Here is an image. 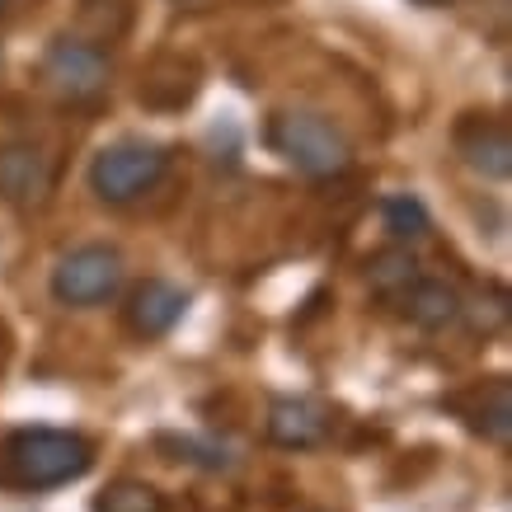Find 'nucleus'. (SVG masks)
<instances>
[{
  "instance_id": "obj_8",
  "label": "nucleus",
  "mask_w": 512,
  "mask_h": 512,
  "mask_svg": "<svg viewBox=\"0 0 512 512\" xmlns=\"http://www.w3.org/2000/svg\"><path fill=\"white\" fill-rule=\"evenodd\" d=\"M268 437L287 451H311L329 437L325 404L306 400V395H282L268 404Z\"/></svg>"
},
{
  "instance_id": "obj_4",
  "label": "nucleus",
  "mask_w": 512,
  "mask_h": 512,
  "mask_svg": "<svg viewBox=\"0 0 512 512\" xmlns=\"http://www.w3.org/2000/svg\"><path fill=\"white\" fill-rule=\"evenodd\" d=\"M109 80H113V62L99 43L71 38V33H62V38L47 43L43 85L57 94L62 104H94L99 94L109 90Z\"/></svg>"
},
{
  "instance_id": "obj_13",
  "label": "nucleus",
  "mask_w": 512,
  "mask_h": 512,
  "mask_svg": "<svg viewBox=\"0 0 512 512\" xmlns=\"http://www.w3.org/2000/svg\"><path fill=\"white\" fill-rule=\"evenodd\" d=\"M381 221H386V231L395 240H423V235L433 231V217H428V207L414 193H390L381 202Z\"/></svg>"
},
{
  "instance_id": "obj_12",
  "label": "nucleus",
  "mask_w": 512,
  "mask_h": 512,
  "mask_svg": "<svg viewBox=\"0 0 512 512\" xmlns=\"http://www.w3.org/2000/svg\"><path fill=\"white\" fill-rule=\"evenodd\" d=\"M414 278H419V259H414L409 249H381L372 264H367V282H372V292L386 296V301H395V296H400Z\"/></svg>"
},
{
  "instance_id": "obj_2",
  "label": "nucleus",
  "mask_w": 512,
  "mask_h": 512,
  "mask_svg": "<svg viewBox=\"0 0 512 512\" xmlns=\"http://www.w3.org/2000/svg\"><path fill=\"white\" fill-rule=\"evenodd\" d=\"M268 146L306 179H339L353 170V146L320 113H273Z\"/></svg>"
},
{
  "instance_id": "obj_9",
  "label": "nucleus",
  "mask_w": 512,
  "mask_h": 512,
  "mask_svg": "<svg viewBox=\"0 0 512 512\" xmlns=\"http://www.w3.org/2000/svg\"><path fill=\"white\" fill-rule=\"evenodd\" d=\"M395 306H400L404 320H414L419 329H447L466 315V301H461V292H456L451 282L423 278V273L395 296Z\"/></svg>"
},
{
  "instance_id": "obj_7",
  "label": "nucleus",
  "mask_w": 512,
  "mask_h": 512,
  "mask_svg": "<svg viewBox=\"0 0 512 512\" xmlns=\"http://www.w3.org/2000/svg\"><path fill=\"white\" fill-rule=\"evenodd\" d=\"M184 311H188L184 287H174V282H165V278H146L137 292L127 296L123 320L137 339H160V334H170V329L184 320Z\"/></svg>"
},
{
  "instance_id": "obj_16",
  "label": "nucleus",
  "mask_w": 512,
  "mask_h": 512,
  "mask_svg": "<svg viewBox=\"0 0 512 512\" xmlns=\"http://www.w3.org/2000/svg\"><path fill=\"white\" fill-rule=\"evenodd\" d=\"M419 5H433L437 10V5H456V0H419Z\"/></svg>"
},
{
  "instance_id": "obj_14",
  "label": "nucleus",
  "mask_w": 512,
  "mask_h": 512,
  "mask_svg": "<svg viewBox=\"0 0 512 512\" xmlns=\"http://www.w3.org/2000/svg\"><path fill=\"white\" fill-rule=\"evenodd\" d=\"M475 428H480L489 442H498V447L512 442V390H508V381H494V386H489V395H484L480 409H475Z\"/></svg>"
},
{
  "instance_id": "obj_17",
  "label": "nucleus",
  "mask_w": 512,
  "mask_h": 512,
  "mask_svg": "<svg viewBox=\"0 0 512 512\" xmlns=\"http://www.w3.org/2000/svg\"><path fill=\"white\" fill-rule=\"evenodd\" d=\"M5 5H10V0H0V10H5Z\"/></svg>"
},
{
  "instance_id": "obj_6",
  "label": "nucleus",
  "mask_w": 512,
  "mask_h": 512,
  "mask_svg": "<svg viewBox=\"0 0 512 512\" xmlns=\"http://www.w3.org/2000/svg\"><path fill=\"white\" fill-rule=\"evenodd\" d=\"M57 188V160L38 146H0V202L10 207H43Z\"/></svg>"
},
{
  "instance_id": "obj_11",
  "label": "nucleus",
  "mask_w": 512,
  "mask_h": 512,
  "mask_svg": "<svg viewBox=\"0 0 512 512\" xmlns=\"http://www.w3.org/2000/svg\"><path fill=\"white\" fill-rule=\"evenodd\" d=\"M94 512H170L165 494L146 480H113L109 489L94 494Z\"/></svg>"
},
{
  "instance_id": "obj_5",
  "label": "nucleus",
  "mask_w": 512,
  "mask_h": 512,
  "mask_svg": "<svg viewBox=\"0 0 512 512\" xmlns=\"http://www.w3.org/2000/svg\"><path fill=\"white\" fill-rule=\"evenodd\" d=\"M123 292V254L109 245H76L52 268V296L71 311L104 306Z\"/></svg>"
},
{
  "instance_id": "obj_3",
  "label": "nucleus",
  "mask_w": 512,
  "mask_h": 512,
  "mask_svg": "<svg viewBox=\"0 0 512 512\" xmlns=\"http://www.w3.org/2000/svg\"><path fill=\"white\" fill-rule=\"evenodd\" d=\"M170 170V151L156 141H113L90 160V193L109 207L146 198Z\"/></svg>"
},
{
  "instance_id": "obj_15",
  "label": "nucleus",
  "mask_w": 512,
  "mask_h": 512,
  "mask_svg": "<svg viewBox=\"0 0 512 512\" xmlns=\"http://www.w3.org/2000/svg\"><path fill=\"white\" fill-rule=\"evenodd\" d=\"M156 447L160 451H174L170 461H188V466H202V470H231V451L217 447V442H198V437L160 433Z\"/></svg>"
},
{
  "instance_id": "obj_1",
  "label": "nucleus",
  "mask_w": 512,
  "mask_h": 512,
  "mask_svg": "<svg viewBox=\"0 0 512 512\" xmlns=\"http://www.w3.org/2000/svg\"><path fill=\"white\" fill-rule=\"evenodd\" d=\"M94 466V447L80 433L66 428H19L5 437L0 447V484L10 489H62V484L90 475Z\"/></svg>"
},
{
  "instance_id": "obj_10",
  "label": "nucleus",
  "mask_w": 512,
  "mask_h": 512,
  "mask_svg": "<svg viewBox=\"0 0 512 512\" xmlns=\"http://www.w3.org/2000/svg\"><path fill=\"white\" fill-rule=\"evenodd\" d=\"M456 146H461V160L480 179H508L512 174V137H508V127L494 123V118L466 123L456 132Z\"/></svg>"
}]
</instances>
